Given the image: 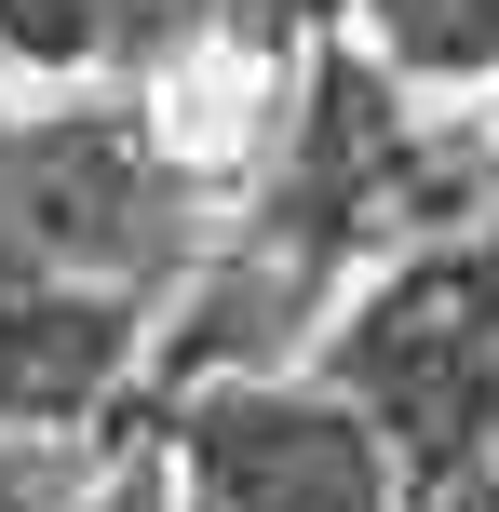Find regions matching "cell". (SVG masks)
Listing matches in <instances>:
<instances>
[{
  "mask_svg": "<svg viewBox=\"0 0 499 512\" xmlns=\"http://www.w3.org/2000/svg\"><path fill=\"white\" fill-rule=\"evenodd\" d=\"M162 499H176V459H162V418H149V445H135V472H122V486H108L95 512H162Z\"/></svg>",
  "mask_w": 499,
  "mask_h": 512,
  "instance_id": "cell-6",
  "label": "cell"
},
{
  "mask_svg": "<svg viewBox=\"0 0 499 512\" xmlns=\"http://www.w3.org/2000/svg\"><path fill=\"white\" fill-rule=\"evenodd\" d=\"M149 27V0H0V54L14 68H95Z\"/></svg>",
  "mask_w": 499,
  "mask_h": 512,
  "instance_id": "cell-4",
  "label": "cell"
},
{
  "mask_svg": "<svg viewBox=\"0 0 499 512\" xmlns=\"http://www.w3.org/2000/svg\"><path fill=\"white\" fill-rule=\"evenodd\" d=\"M324 378L392 432L405 486L459 472V459H499V230L392 256L378 297L324 337Z\"/></svg>",
  "mask_w": 499,
  "mask_h": 512,
  "instance_id": "cell-1",
  "label": "cell"
},
{
  "mask_svg": "<svg viewBox=\"0 0 499 512\" xmlns=\"http://www.w3.org/2000/svg\"><path fill=\"white\" fill-rule=\"evenodd\" d=\"M405 512H499V459H459V472H419Z\"/></svg>",
  "mask_w": 499,
  "mask_h": 512,
  "instance_id": "cell-5",
  "label": "cell"
},
{
  "mask_svg": "<svg viewBox=\"0 0 499 512\" xmlns=\"http://www.w3.org/2000/svg\"><path fill=\"white\" fill-rule=\"evenodd\" d=\"M162 459L189 512H405V459L338 378H216L162 405Z\"/></svg>",
  "mask_w": 499,
  "mask_h": 512,
  "instance_id": "cell-3",
  "label": "cell"
},
{
  "mask_svg": "<svg viewBox=\"0 0 499 512\" xmlns=\"http://www.w3.org/2000/svg\"><path fill=\"white\" fill-rule=\"evenodd\" d=\"M189 256V203L149 135L68 108L0 135V283H162Z\"/></svg>",
  "mask_w": 499,
  "mask_h": 512,
  "instance_id": "cell-2",
  "label": "cell"
}]
</instances>
